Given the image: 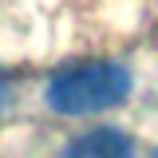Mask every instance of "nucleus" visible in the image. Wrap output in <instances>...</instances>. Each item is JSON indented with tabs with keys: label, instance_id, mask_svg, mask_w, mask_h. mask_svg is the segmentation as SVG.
<instances>
[{
	"label": "nucleus",
	"instance_id": "f257e3e1",
	"mask_svg": "<svg viewBox=\"0 0 158 158\" xmlns=\"http://www.w3.org/2000/svg\"><path fill=\"white\" fill-rule=\"evenodd\" d=\"M131 95V71L115 59H87L75 67H63L48 83V107L59 115H95L111 111Z\"/></svg>",
	"mask_w": 158,
	"mask_h": 158
},
{
	"label": "nucleus",
	"instance_id": "f03ea898",
	"mask_svg": "<svg viewBox=\"0 0 158 158\" xmlns=\"http://www.w3.org/2000/svg\"><path fill=\"white\" fill-rule=\"evenodd\" d=\"M59 158H131V138L118 127H95L67 142Z\"/></svg>",
	"mask_w": 158,
	"mask_h": 158
},
{
	"label": "nucleus",
	"instance_id": "7ed1b4c3",
	"mask_svg": "<svg viewBox=\"0 0 158 158\" xmlns=\"http://www.w3.org/2000/svg\"><path fill=\"white\" fill-rule=\"evenodd\" d=\"M0 111H4V83H0Z\"/></svg>",
	"mask_w": 158,
	"mask_h": 158
},
{
	"label": "nucleus",
	"instance_id": "20e7f679",
	"mask_svg": "<svg viewBox=\"0 0 158 158\" xmlns=\"http://www.w3.org/2000/svg\"><path fill=\"white\" fill-rule=\"evenodd\" d=\"M154 158H158V150H154Z\"/></svg>",
	"mask_w": 158,
	"mask_h": 158
}]
</instances>
